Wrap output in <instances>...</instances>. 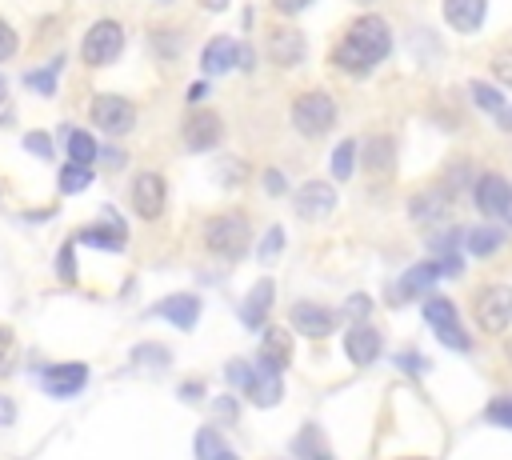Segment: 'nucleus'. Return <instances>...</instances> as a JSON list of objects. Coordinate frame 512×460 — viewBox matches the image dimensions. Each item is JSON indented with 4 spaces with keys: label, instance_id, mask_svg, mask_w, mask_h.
<instances>
[{
    "label": "nucleus",
    "instance_id": "1",
    "mask_svg": "<svg viewBox=\"0 0 512 460\" xmlns=\"http://www.w3.org/2000/svg\"><path fill=\"white\" fill-rule=\"evenodd\" d=\"M392 52V32L380 16H356L348 24V32L340 36V44L332 48V64L352 72V76H364L372 72L384 56Z\"/></svg>",
    "mask_w": 512,
    "mask_h": 460
},
{
    "label": "nucleus",
    "instance_id": "2",
    "mask_svg": "<svg viewBox=\"0 0 512 460\" xmlns=\"http://www.w3.org/2000/svg\"><path fill=\"white\" fill-rule=\"evenodd\" d=\"M424 324H428V328L436 332V340L448 344L452 352H468V348H472V336L464 332L460 312H456V304H452L448 296H428V300H424Z\"/></svg>",
    "mask_w": 512,
    "mask_h": 460
},
{
    "label": "nucleus",
    "instance_id": "3",
    "mask_svg": "<svg viewBox=\"0 0 512 460\" xmlns=\"http://www.w3.org/2000/svg\"><path fill=\"white\" fill-rule=\"evenodd\" d=\"M472 320L480 324V332L500 336L512 324V288L508 284H488L472 296Z\"/></svg>",
    "mask_w": 512,
    "mask_h": 460
},
{
    "label": "nucleus",
    "instance_id": "4",
    "mask_svg": "<svg viewBox=\"0 0 512 460\" xmlns=\"http://www.w3.org/2000/svg\"><path fill=\"white\" fill-rule=\"evenodd\" d=\"M204 244L216 256H228V260L244 256V248H248V220H244V212H220V216H212L204 224Z\"/></svg>",
    "mask_w": 512,
    "mask_h": 460
},
{
    "label": "nucleus",
    "instance_id": "5",
    "mask_svg": "<svg viewBox=\"0 0 512 460\" xmlns=\"http://www.w3.org/2000/svg\"><path fill=\"white\" fill-rule=\"evenodd\" d=\"M292 124L300 136H324L336 124V100L328 92H300L292 100Z\"/></svg>",
    "mask_w": 512,
    "mask_h": 460
},
{
    "label": "nucleus",
    "instance_id": "6",
    "mask_svg": "<svg viewBox=\"0 0 512 460\" xmlns=\"http://www.w3.org/2000/svg\"><path fill=\"white\" fill-rule=\"evenodd\" d=\"M124 48V28L116 20H96L88 32H84V44H80V56L88 64H112Z\"/></svg>",
    "mask_w": 512,
    "mask_h": 460
},
{
    "label": "nucleus",
    "instance_id": "7",
    "mask_svg": "<svg viewBox=\"0 0 512 460\" xmlns=\"http://www.w3.org/2000/svg\"><path fill=\"white\" fill-rule=\"evenodd\" d=\"M88 112H92V124H96L100 132H108V136H124V132H132V124H136L132 100L112 96V92L96 96V100L88 104Z\"/></svg>",
    "mask_w": 512,
    "mask_h": 460
},
{
    "label": "nucleus",
    "instance_id": "8",
    "mask_svg": "<svg viewBox=\"0 0 512 460\" xmlns=\"http://www.w3.org/2000/svg\"><path fill=\"white\" fill-rule=\"evenodd\" d=\"M244 392H248V400H252L256 408H272V404H280V396H284L280 368H272V364H264V360L256 356V364H252V372H248Z\"/></svg>",
    "mask_w": 512,
    "mask_h": 460
},
{
    "label": "nucleus",
    "instance_id": "9",
    "mask_svg": "<svg viewBox=\"0 0 512 460\" xmlns=\"http://www.w3.org/2000/svg\"><path fill=\"white\" fill-rule=\"evenodd\" d=\"M444 272H440V260L432 256V260H424V264H412L392 288H388V300L392 304H404V300H412V296H420V292H428L436 280H440Z\"/></svg>",
    "mask_w": 512,
    "mask_h": 460
},
{
    "label": "nucleus",
    "instance_id": "10",
    "mask_svg": "<svg viewBox=\"0 0 512 460\" xmlns=\"http://www.w3.org/2000/svg\"><path fill=\"white\" fill-rule=\"evenodd\" d=\"M472 200H476V208L484 216H504L508 212V200H512V184L500 172H484L472 184Z\"/></svg>",
    "mask_w": 512,
    "mask_h": 460
},
{
    "label": "nucleus",
    "instance_id": "11",
    "mask_svg": "<svg viewBox=\"0 0 512 460\" xmlns=\"http://www.w3.org/2000/svg\"><path fill=\"white\" fill-rule=\"evenodd\" d=\"M292 204H296V216H304V220H324V216L336 208V188L324 184V180H308V184L296 188Z\"/></svg>",
    "mask_w": 512,
    "mask_h": 460
},
{
    "label": "nucleus",
    "instance_id": "12",
    "mask_svg": "<svg viewBox=\"0 0 512 460\" xmlns=\"http://www.w3.org/2000/svg\"><path fill=\"white\" fill-rule=\"evenodd\" d=\"M84 384H88V368L76 364V360H72V364H52V368L40 372V388H44L48 396H56V400L76 396Z\"/></svg>",
    "mask_w": 512,
    "mask_h": 460
},
{
    "label": "nucleus",
    "instance_id": "13",
    "mask_svg": "<svg viewBox=\"0 0 512 460\" xmlns=\"http://www.w3.org/2000/svg\"><path fill=\"white\" fill-rule=\"evenodd\" d=\"M304 52H308V40H304L300 28H292V24H276V28L268 32V56H272L280 68L300 64Z\"/></svg>",
    "mask_w": 512,
    "mask_h": 460
},
{
    "label": "nucleus",
    "instance_id": "14",
    "mask_svg": "<svg viewBox=\"0 0 512 460\" xmlns=\"http://www.w3.org/2000/svg\"><path fill=\"white\" fill-rule=\"evenodd\" d=\"M164 196H168L164 176H156V172H140V176L132 180V208H136V216L156 220V216L164 212Z\"/></svg>",
    "mask_w": 512,
    "mask_h": 460
},
{
    "label": "nucleus",
    "instance_id": "15",
    "mask_svg": "<svg viewBox=\"0 0 512 460\" xmlns=\"http://www.w3.org/2000/svg\"><path fill=\"white\" fill-rule=\"evenodd\" d=\"M288 320H292V328H296V332H304V336H312V340H324V336L336 328V312H332V308H324V304H312V300L292 304Z\"/></svg>",
    "mask_w": 512,
    "mask_h": 460
},
{
    "label": "nucleus",
    "instance_id": "16",
    "mask_svg": "<svg viewBox=\"0 0 512 460\" xmlns=\"http://www.w3.org/2000/svg\"><path fill=\"white\" fill-rule=\"evenodd\" d=\"M240 56H244V44H236L232 36H212L200 52V68L208 76H224V72L240 68Z\"/></svg>",
    "mask_w": 512,
    "mask_h": 460
},
{
    "label": "nucleus",
    "instance_id": "17",
    "mask_svg": "<svg viewBox=\"0 0 512 460\" xmlns=\"http://www.w3.org/2000/svg\"><path fill=\"white\" fill-rule=\"evenodd\" d=\"M452 200H456V196H452L444 184H432V188H424V192H416V196L408 200V216H412L416 224H436V220L448 216Z\"/></svg>",
    "mask_w": 512,
    "mask_h": 460
},
{
    "label": "nucleus",
    "instance_id": "18",
    "mask_svg": "<svg viewBox=\"0 0 512 460\" xmlns=\"http://www.w3.org/2000/svg\"><path fill=\"white\" fill-rule=\"evenodd\" d=\"M152 316H160V320L176 324L180 332H188V328H196V320H200V300H196L192 292H172V296H164V300L152 304Z\"/></svg>",
    "mask_w": 512,
    "mask_h": 460
},
{
    "label": "nucleus",
    "instance_id": "19",
    "mask_svg": "<svg viewBox=\"0 0 512 460\" xmlns=\"http://www.w3.org/2000/svg\"><path fill=\"white\" fill-rule=\"evenodd\" d=\"M124 236H128V228H124V220L112 208H104V224H88V228L76 232L80 244H92V248H104V252H120Z\"/></svg>",
    "mask_w": 512,
    "mask_h": 460
},
{
    "label": "nucleus",
    "instance_id": "20",
    "mask_svg": "<svg viewBox=\"0 0 512 460\" xmlns=\"http://www.w3.org/2000/svg\"><path fill=\"white\" fill-rule=\"evenodd\" d=\"M220 136H224V124H220L216 112H192V116L184 120V144H188L192 152H208V148H216Z\"/></svg>",
    "mask_w": 512,
    "mask_h": 460
},
{
    "label": "nucleus",
    "instance_id": "21",
    "mask_svg": "<svg viewBox=\"0 0 512 460\" xmlns=\"http://www.w3.org/2000/svg\"><path fill=\"white\" fill-rule=\"evenodd\" d=\"M344 352H348V360L356 364V368H368L376 356H380V332L372 328V324H352L348 328V336H344Z\"/></svg>",
    "mask_w": 512,
    "mask_h": 460
},
{
    "label": "nucleus",
    "instance_id": "22",
    "mask_svg": "<svg viewBox=\"0 0 512 460\" xmlns=\"http://www.w3.org/2000/svg\"><path fill=\"white\" fill-rule=\"evenodd\" d=\"M484 16H488V0H444V20L464 36L480 32Z\"/></svg>",
    "mask_w": 512,
    "mask_h": 460
},
{
    "label": "nucleus",
    "instance_id": "23",
    "mask_svg": "<svg viewBox=\"0 0 512 460\" xmlns=\"http://www.w3.org/2000/svg\"><path fill=\"white\" fill-rule=\"evenodd\" d=\"M272 296H276V288H272V280H256V284L248 288V296H244V304H240V324H244V328H260V324L268 320V308H272Z\"/></svg>",
    "mask_w": 512,
    "mask_h": 460
},
{
    "label": "nucleus",
    "instance_id": "24",
    "mask_svg": "<svg viewBox=\"0 0 512 460\" xmlns=\"http://www.w3.org/2000/svg\"><path fill=\"white\" fill-rule=\"evenodd\" d=\"M260 360L272 364V368H280V372L288 368V360H292V336H288V328H264Z\"/></svg>",
    "mask_w": 512,
    "mask_h": 460
},
{
    "label": "nucleus",
    "instance_id": "25",
    "mask_svg": "<svg viewBox=\"0 0 512 460\" xmlns=\"http://www.w3.org/2000/svg\"><path fill=\"white\" fill-rule=\"evenodd\" d=\"M364 164H368V172H392V164H396V140L392 136H368V144H364Z\"/></svg>",
    "mask_w": 512,
    "mask_h": 460
},
{
    "label": "nucleus",
    "instance_id": "26",
    "mask_svg": "<svg viewBox=\"0 0 512 460\" xmlns=\"http://www.w3.org/2000/svg\"><path fill=\"white\" fill-rule=\"evenodd\" d=\"M464 248L472 256H492L496 248H504V232L496 224H480V228H468L464 232Z\"/></svg>",
    "mask_w": 512,
    "mask_h": 460
},
{
    "label": "nucleus",
    "instance_id": "27",
    "mask_svg": "<svg viewBox=\"0 0 512 460\" xmlns=\"http://www.w3.org/2000/svg\"><path fill=\"white\" fill-rule=\"evenodd\" d=\"M292 452H296L300 460H332V452H328V444H324V432H320L316 424H304V428H300Z\"/></svg>",
    "mask_w": 512,
    "mask_h": 460
},
{
    "label": "nucleus",
    "instance_id": "28",
    "mask_svg": "<svg viewBox=\"0 0 512 460\" xmlns=\"http://www.w3.org/2000/svg\"><path fill=\"white\" fill-rule=\"evenodd\" d=\"M196 460H236V456L216 428H200L196 432Z\"/></svg>",
    "mask_w": 512,
    "mask_h": 460
},
{
    "label": "nucleus",
    "instance_id": "29",
    "mask_svg": "<svg viewBox=\"0 0 512 460\" xmlns=\"http://www.w3.org/2000/svg\"><path fill=\"white\" fill-rule=\"evenodd\" d=\"M64 152H68V160H72V164H96V160H100L96 140H92L88 132H80V128H72V132H68V148H64Z\"/></svg>",
    "mask_w": 512,
    "mask_h": 460
},
{
    "label": "nucleus",
    "instance_id": "30",
    "mask_svg": "<svg viewBox=\"0 0 512 460\" xmlns=\"http://www.w3.org/2000/svg\"><path fill=\"white\" fill-rule=\"evenodd\" d=\"M60 68H64V56H56L48 68H28V72H24V84L36 88L40 96H52V92H56V72H60Z\"/></svg>",
    "mask_w": 512,
    "mask_h": 460
},
{
    "label": "nucleus",
    "instance_id": "31",
    "mask_svg": "<svg viewBox=\"0 0 512 460\" xmlns=\"http://www.w3.org/2000/svg\"><path fill=\"white\" fill-rule=\"evenodd\" d=\"M468 88H472V100H476L488 116H500V112H504V92H500V88H492L488 80H472Z\"/></svg>",
    "mask_w": 512,
    "mask_h": 460
},
{
    "label": "nucleus",
    "instance_id": "32",
    "mask_svg": "<svg viewBox=\"0 0 512 460\" xmlns=\"http://www.w3.org/2000/svg\"><path fill=\"white\" fill-rule=\"evenodd\" d=\"M88 184H92L88 164H72V160H68V164L60 168V192H64V196H76V192H84Z\"/></svg>",
    "mask_w": 512,
    "mask_h": 460
},
{
    "label": "nucleus",
    "instance_id": "33",
    "mask_svg": "<svg viewBox=\"0 0 512 460\" xmlns=\"http://www.w3.org/2000/svg\"><path fill=\"white\" fill-rule=\"evenodd\" d=\"M356 152H360L356 140H340V144H336V152H332V176H336V180H348V176H352Z\"/></svg>",
    "mask_w": 512,
    "mask_h": 460
},
{
    "label": "nucleus",
    "instance_id": "34",
    "mask_svg": "<svg viewBox=\"0 0 512 460\" xmlns=\"http://www.w3.org/2000/svg\"><path fill=\"white\" fill-rule=\"evenodd\" d=\"M488 424H500V428H512V396H496L484 412Z\"/></svg>",
    "mask_w": 512,
    "mask_h": 460
},
{
    "label": "nucleus",
    "instance_id": "35",
    "mask_svg": "<svg viewBox=\"0 0 512 460\" xmlns=\"http://www.w3.org/2000/svg\"><path fill=\"white\" fill-rule=\"evenodd\" d=\"M468 172H472V168H468L464 160H456V164H448V172H444V180H440V184H444V188H448V192L456 196V192L464 188V180H468Z\"/></svg>",
    "mask_w": 512,
    "mask_h": 460
},
{
    "label": "nucleus",
    "instance_id": "36",
    "mask_svg": "<svg viewBox=\"0 0 512 460\" xmlns=\"http://www.w3.org/2000/svg\"><path fill=\"white\" fill-rule=\"evenodd\" d=\"M280 248H284V228H268L260 240V260H276Z\"/></svg>",
    "mask_w": 512,
    "mask_h": 460
},
{
    "label": "nucleus",
    "instance_id": "37",
    "mask_svg": "<svg viewBox=\"0 0 512 460\" xmlns=\"http://www.w3.org/2000/svg\"><path fill=\"white\" fill-rule=\"evenodd\" d=\"M56 272H60V280H76V248H72V244L60 248V256H56Z\"/></svg>",
    "mask_w": 512,
    "mask_h": 460
},
{
    "label": "nucleus",
    "instance_id": "38",
    "mask_svg": "<svg viewBox=\"0 0 512 460\" xmlns=\"http://www.w3.org/2000/svg\"><path fill=\"white\" fill-rule=\"evenodd\" d=\"M24 148H28V152H36L40 160H48V156H52V140H48V132H28V136H24Z\"/></svg>",
    "mask_w": 512,
    "mask_h": 460
},
{
    "label": "nucleus",
    "instance_id": "39",
    "mask_svg": "<svg viewBox=\"0 0 512 460\" xmlns=\"http://www.w3.org/2000/svg\"><path fill=\"white\" fill-rule=\"evenodd\" d=\"M372 312V300L364 296V292H356V296H348V304H344V316H352V320H364Z\"/></svg>",
    "mask_w": 512,
    "mask_h": 460
},
{
    "label": "nucleus",
    "instance_id": "40",
    "mask_svg": "<svg viewBox=\"0 0 512 460\" xmlns=\"http://www.w3.org/2000/svg\"><path fill=\"white\" fill-rule=\"evenodd\" d=\"M492 76H496L500 84H512V52L492 56Z\"/></svg>",
    "mask_w": 512,
    "mask_h": 460
},
{
    "label": "nucleus",
    "instance_id": "41",
    "mask_svg": "<svg viewBox=\"0 0 512 460\" xmlns=\"http://www.w3.org/2000/svg\"><path fill=\"white\" fill-rule=\"evenodd\" d=\"M132 360H136V364H160V368H164V364H168V352H164V348H136Z\"/></svg>",
    "mask_w": 512,
    "mask_h": 460
},
{
    "label": "nucleus",
    "instance_id": "42",
    "mask_svg": "<svg viewBox=\"0 0 512 460\" xmlns=\"http://www.w3.org/2000/svg\"><path fill=\"white\" fill-rule=\"evenodd\" d=\"M16 44H20V40H16V32H12V28H8L4 20H0V60L16 56Z\"/></svg>",
    "mask_w": 512,
    "mask_h": 460
},
{
    "label": "nucleus",
    "instance_id": "43",
    "mask_svg": "<svg viewBox=\"0 0 512 460\" xmlns=\"http://www.w3.org/2000/svg\"><path fill=\"white\" fill-rule=\"evenodd\" d=\"M284 188H288L284 176H280L276 168H268V172H264V192H268V196H284Z\"/></svg>",
    "mask_w": 512,
    "mask_h": 460
},
{
    "label": "nucleus",
    "instance_id": "44",
    "mask_svg": "<svg viewBox=\"0 0 512 460\" xmlns=\"http://www.w3.org/2000/svg\"><path fill=\"white\" fill-rule=\"evenodd\" d=\"M312 0H272V8L280 12V16H296V12H304Z\"/></svg>",
    "mask_w": 512,
    "mask_h": 460
},
{
    "label": "nucleus",
    "instance_id": "45",
    "mask_svg": "<svg viewBox=\"0 0 512 460\" xmlns=\"http://www.w3.org/2000/svg\"><path fill=\"white\" fill-rule=\"evenodd\" d=\"M396 364H400V368H408V372H424V368H428V360H424V356H416V352L396 356Z\"/></svg>",
    "mask_w": 512,
    "mask_h": 460
},
{
    "label": "nucleus",
    "instance_id": "46",
    "mask_svg": "<svg viewBox=\"0 0 512 460\" xmlns=\"http://www.w3.org/2000/svg\"><path fill=\"white\" fill-rule=\"evenodd\" d=\"M216 412H220L224 420H236V400H228V396H220V400H216Z\"/></svg>",
    "mask_w": 512,
    "mask_h": 460
},
{
    "label": "nucleus",
    "instance_id": "47",
    "mask_svg": "<svg viewBox=\"0 0 512 460\" xmlns=\"http://www.w3.org/2000/svg\"><path fill=\"white\" fill-rule=\"evenodd\" d=\"M204 92H208V84H204V80L188 84V104H192V100H204Z\"/></svg>",
    "mask_w": 512,
    "mask_h": 460
},
{
    "label": "nucleus",
    "instance_id": "48",
    "mask_svg": "<svg viewBox=\"0 0 512 460\" xmlns=\"http://www.w3.org/2000/svg\"><path fill=\"white\" fill-rule=\"evenodd\" d=\"M200 392H204L200 384H184V388H180V400H200Z\"/></svg>",
    "mask_w": 512,
    "mask_h": 460
},
{
    "label": "nucleus",
    "instance_id": "49",
    "mask_svg": "<svg viewBox=\"0 0 512 460\" xmlns=\"http://www.w3.org/2000/svg\"><path fill=\"white\" fill-rule=\"evenodd\" d=\"M0 424H12V400L0 396Z\"/></svg>",
    "mask_w": 512,
    "mask_h": 460
},
{
    "label": "nucleus",
    "instance_id": "50",
    "mask_svg": "<svg viewBox=\"0 0 512 460\" xmlns=\"http://www.w3.org/2000/svg\"><path fill=\"white\" fill-rule=\"evenodd\" d=\"M496 124H500V128H508V132H512V108H504V112H500V116H496Z\"/></svg>",
    "mask_w": 512,
    "mask_h": 460
},
{
    "label": "nucleus",
    "instance_id": "51",
    "mask_svg": "<svg viewBox=\"0 0 512 460\" xmlns=\"http://www.w3.org/2000/svg\"><path fill=\"white\" fill-rule=\"evenodd\" d=\"M8 344H12V332H8V328H0V356L8 352Z\"/></svg>",
    "mask_w": 512,
    "mask_h": 460
},
{
    "label": "nucleus",
    "instance_id": "52",
    "mask_svg": "<svg viewBox=\"0 0 512 460\" xmlns=\"http://www.w3.org/2000/svg\"><path fill=\"white\" fill-rule=\"evenodd\" d=\"M200 4H204V8H208V12H220V8H224V4H228V0H200Z\"/></svg>",
    "mask_w": 512,
    "mask_h": 460
},
{
    "label": "nucleus",
    "instance_id": "53",
    "mask_svg": "<svg viewBox=\"0 0 512 460\" xmlns=\"http://www.w3.org/2000/svg\"><path fill=\"white\" fill-rule=\"evenodd\" d=\"M504 216H508V224H512V200H508V212H504Z\"/></svg>",
    "mask_w": 512,
    "mask_h": 460
},
{
    "label": "nucleus",
    "instance_id": "54",
    "mask_svg": "<svg viewBox=\"0 0 512 460\" xmlns=\"http://www.w3.org/2000/svg\"><path fill=\"white\" fill-rule=\"evenodd\" d=\"M0 100H4V76H0Z\"/></svg>",
    "mask_w": 512,
    "mask_h": 460
},
{
    "label": "nucleus",
    "instance_id": "55",
    "mask_svg": "<svg viewBox=\"0 0 512 460\" xmlns=\"http://www.w3.org/2000/svg\"><path fill=\"white\" fill-rule=\"evenodd\" d=\"M504 348H508V360H512V340H508V344H504Z\"/></svg>",
    "mask_w": 512,
    "mask_h": 460
},
{
    "label": "nucleus",
    "instance_id": "56",
    "mask_svg": "<svg viewBox=\"0 0 512 460\" xmlns=\"http://www.w3.org/2000/svg\"><path fill=\"white\" fill-rule=\"evenodd\" d=\"M408 460H420V456H408Z\"/></svg>",
    "mask_w": 512,
    "mask_h": 460
}]
</instances>
